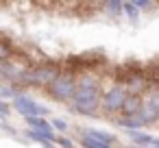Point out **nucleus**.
I'll use <instances>...</instances> for the list:
<instances>
[{
  "mask_svg": "<svg viewBox=\"0 0 159 148\" xmlns=\"http://www.w3.org/2000/svg\"><path fill=\"white\" fill-rule=\"evenodd\" d=\"M0 96H2V98H9V96H13V98H16L18 94H16V92H13L9 85H2V87H0Z\"/></svg>",
  "mask_w": 159,
  "mask_h": 148,
  "instance_id": "nucleus-17",
  "label": "nucleus"
},
{
  "mask_svg": "<svg viewBox=\"0 0 159 148\" xmlns=\"http://www.w3.org/2000/svg\"><path fill=\"white\" fill-rule=\"evenodd\" d=\"M129 137H131L135 144H139V146H155V141H157V137H152V135H148V133H142V131H131Z\"/></svg>",
  "mask_w": 159,
  "mask_h": 148,
  "instance_id": "nucleus-10",
  "label": "nucleus"
},
{
  "mask_svg": "<svg viewBox=\"0 0 159 148\" xmlns=\"http://www.w3.org/2000/svg\"><path fill=\"white\" fill-rule=\"evenodd\" d=\"M142 83H144L142 78H131L129 85H126V92H129L131 96H137V92L142 89Z\"/></svg>",
  "mask_w": 159,
  "mask_h": 148,
  "instance_id": "nucleus-14",
  "label": "nucleus"
},
{
  "mask_svg": "<svg viewBox=\"0 0 159 148\" xmlns=\"http://www.w3.org/2000/svg\"><path fill=\"white\" fill-rule=\"evenodd\" d=\"M52 126H55L57 131H68V122L61 120V118H52Z\"/></svg>",
  "mask_w": 159,
  "mask_h": 148,
  "instance_id": "nucleus-16",
  "label": "nucleus"
},
{
  "mask_svg": "<svg viewBox=\"0 0 159 148\" xmlns=\"http://www.w3.org/2000/svg\"><path fill=\"white\" fill-rule=\"evenodd\" d=\"M142 118L146 120V124L155 122L159 118V94H152V96H148L144 100V105H142Z\"/></svg>",
  "mask_w": 159,
  "mask_h": 148,
  "instance_id": "nucleus-5",
  "label": "nucleus"
},
{
  "mask_svg": "<svg viewBox=\"0 0 159 148\" xmlns=\"http://www.w3.org/2000/svg\"><path fill=\"white\" fill-rule=\"evenodd\" d=\"M13 107H16V111L22 113L24 118H44V115H48V107H44V105H39V102H35L33 98L22 96V94H18V96L13 98Z\"/></svg>",
  "mask_w": 159,
  "mask_h": 148,
  "instance_id": "nucleus-2",
  "label": "nucleus"
},
{
  "mask_svg": "<svg viewBox=\"0 0 159 148\" xmlns=\"http://www.w3.org/2000/svg\"><path fill=\"white\" fill-rule=\"evenodd\" d=\"M57 70L55 68H37L35 72H26L24 74V78L22 81H26V83H33V85H52L55 81H57Z\"/></svg>",
  "mask_w": 159,
  "mask_h": 148,
  "instance_id": "nucleus-4",
  "label": "nucleus"
},
{
  "mask_svg": "<svg viewBox=\"0 0 159 148\" xmlns=\"http://www.w3.org/2000/svg\"><path fill=\"white\" fill-rule=\"evenodd\" d=\"M57 144H59L61 148H74V144H72L68 137H57Z\"/></svg>",
  "mask_w": 159,
  "mask_h": 148,
  "instance_id": "nucleus-18",
  "label": "nucleus"
},
{
  "mask_svg": "<svg viewBox=\"0 0 159 148\" xmlns=\"http://www.w3.org/2000/svg\"><path fill=\"white\" fill-rule=\"evenodd\" d=\"M0 115H2V120H7V115H9V105L7 102H0Z\"/></svg>",
  "mask_w": 159,
  "mask_h": 148,
  "instance_id": "nucleus-19",
  "label": "nucleus"
},
{
  "mask_svg": "<svg viewBox=\"0 0 159 148\" xmlns=\"http://www.w3.org/2000/svg\"><path fill=\"white\" fill-rule=\"evenodd\" d=\"M85 137H89V139H96V141H100V144H107V146H111V144L116 141V137H113L111 133H107V131H98V128H87V131H85Z\"/></svg>",
  "mask_w": 159,
  "mask_h": 148,
  "instance_id": "nucleus-7",
  "label": "nucleus"
},
{
  "mask_svg": "<svg viewBox=\"0 0 159 148\" xmlns=\"http://www.w3.org/2000/svg\"><path fill=\"white\" fill-rule=\"evenodd\" d=\"M142 105H144V102H142L137 96H129L126 102H124V107H122L124 118H129V115H139V113H142Z\"/></svg>",
  "mask_w": 159,
  "mask_h": 148,
  "instance_id": "nucleus-6",
  "label": "nucleus"
},
{
  "mask_svg": "<svg viewBox=\"0 0 159 148\" xmlns=\"http://www.w3.org/2000/svg\"><path fill=\"white\" fill-rule=\"evenodd\" d=\"M118 124H120V126H124V128H129V131H139V128L146 124V120H144V118H142V113H139V115L122 118V120H118Z\"/></svg>",
  "mask_w": 159,
  "mask_h": 148,
  "instance_id": "nucleus-9",
  "label": "nucleus"
},
{
  "mask_svg": "<svg viewBox=\"0 0 159 148\" xmlns=\"http://www.w3.org/2000/svg\"><path fill=\"white\" fill-rule=\"evenodd\" d=\"M126 98H129L126 87H124V85H113V87L105 94V98H102V109H105L107 113H116V111H120V109L124 107Z\"/></svg>",
  "mask_w": 159,
  "mask_h": 148,
  "instance_id": "nucleus-3",
  "label": "nucleus"
},
{
  "mask_svg": "<svg viewBox=\"0 0 159 148\" xmlns=\"http://www.w3.org/2000/svg\"><path fill=\"white\" fill-rule=\"evenodd\" d=\"M135 5H137V9H150L152 7V2H146V0H135Z\"/></svg>",
  "mask_w": 159,
  "mask_h": 148,
  "instance_id": "nucleus-20",
  "label": "nucleus"
},
{
  "mask_svg": "<svg viewBox=\"0 0 159 148\" xmlns=\"http://www.w3.org/2000/svg\"><path fill=\"white\" fill-rule=\"evenodd\" d=\"M26 124L33 131H48V133H52V122H46L44 118H26Z\"/></svg>",
  "mask_w": 159,
  "mask_h": 148,
  "instance_id": "nucleus-11",
  "label": "nucleus"
},
{
  "mask_svg": "<svg viewBox=\"0 0 159 148\" xmlns=\"http://www.w3.org/2000/svg\"><path fill=\"white\" fill-rule=\"evenodd\" d=\"M48 89H50L52 98H57V100H74L76 89H79V83H74V78L70 74H59L57 81Z\"/></svg>",
  "mask_w": 159,
  "mask_h": 148,
  "instance_id": "nucleus-1",
  "label": "nucleus"
},
{
  "mask_svg": "<svg viewBox=\"0 0 159 148\" xmlns=\"http://www.w3.org/2000/svg\"><path fill=\"white\" fill-rule=\"evenodd\" d=\"M105 11L113 18H118L122 11H124V2H118V0H109V2H105Z\"/></svg>",
  "mask_w": 159,
  "mask_h": 148,
  "instance_id": "nucleus-12",
  "label": "nucleus"
},
{
  "mask_svg": "<svg viewBox=\"0 0 159 148\" xmlns=\"http://www.w3.org/2000/svg\"><path fill=\"white\" fill-rule=\"evenodd\" d=\"M124 11H126L129 20L135 24V22H137V18H139V9H137V5H135V2H124Z\"/></svg>",
  "mask_w": 159,
  "mask_h": 148,
  "instance_id": "nucleus-13",
  "label": "nucleus"
},
{
  "mask_svg": "<svg viewBox=\"0 0 159 148\" xmlns=\"http://www.w3.org/2000/svg\"><path fill=\"white\" fill-rule=\"evenodd\" d=\"M26 137H31L33 141H39V144H50V141H57V135L55 133H48V131H33V128H29L26 131Z\"/></svg>",
  "mask_w": 159,
  "mask_h": 148,
  "instance_id": "nucleus-8",
  "label": "nucleus"
},
{
  "mask_svg": "<svg viewBox=\"0 0 159 148\" xmlns=\"http://www.w3.org/2000/svg\"><path fill=\"white\" fill-rule=\"evenodd\" d=\"M81 144H83L85 148H111V146H107V144H100V141H96V139H89V137H83V139H81Z\"/></svg>",
  "mask_w": 159,
  "mask_h": 148,
  "instance_id": "nucleus-15",
  "label": "nucleus"
}]
</instances>
